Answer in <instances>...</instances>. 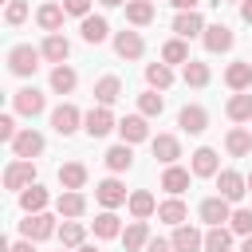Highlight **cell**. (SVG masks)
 <instances>
[{
  "label": "cell",
  "mask_w": 252,
  "mask_h": 252,
  "mask_svg": "<svg viewBox=\"0 0 252 252\" xmlns=\"http://www.w3.org/2000/svg\"><path fill=\"white\" fill-rule=\"evenodd\" d=\"M39 59H43L39 47H32V43H16V47L8 51V71L20 75V79H28V75L39 71Z\"/></svg>",
  "instance_id": "obj_1"
},
{
  "label": "cell",
  "mask_w": 252,
  "mask_h": 252,
  "mask_svg": "<svg viewBox=\"0 0 252 252\" xmlns=\"http://www.w3.org/2000/svg\"><path fill=\"white\" fill-rule=\"evenodd\" d=\"M28 185H35V161H32V158H16V161H8V169H4V189L24 193Z\"/></svg>",
  "instance_id": "obj_2"
},
{
  "label": "cell",
  "mask_w": 252,
  "mask_h": 252,
  "mask_svg": "<svg viewBox=\"0 0 252 252\" xmlns=\"http://www.w3.org/2000/svg\"><path fill=\"white\" fill-rule=\"evenodd\" d=\"M217 193H220L224 201H232V205H236V201L248 193V177H244V173H236V169H220V173H217Z\"/></svg>",
  "instance_id": "obj_3"
},
{
  "label": "cell",
  "mask_w": 252,
  "mask_h": 252,
  "mask_svg": "<svg viewBox=\"0 0 252 252\" xmlns=\"http://www.w3.org/2000/svg\"><path fill=\"white\" fill-rule=\"evenodd\" d=\"M83 118H87V114H79V106H75V102H59V106L51 110V126H55V134H63V138H67V134H75Z\"/></svg>",
  "instance_id": "obj_4"
},
{
  "label": "cell",
  "mask_w": 252,
  "mask_h": 252,
  "mask_svg": "<svg viewBox=\"0 0 252 252\" xmlns=\"http://www.w3.org/2000/svg\"><path fill=\"white\" fill-rule=\"evenodd\" d=\"M114 126H118V122H114L110 106H91V110H87V118H83V130H87L91 138H106Z\"/></svg>",
  "instance_id": "obj_5"
},
{
  "label": "cell",
  "mask_w": 252,
  "mask_h": 252,
  "mask_svg": "<svg viewBox=\"0 0 252 252\" xmlns=\"http://www.w3.org/2000/svg\"><path fill=\"white\" fill-rule=\"evenodd\" d=\"M12 106H16V114H24V118H35V114H43L47 98H43L35 87H24V91H16V94H12Z\"/></svg>",
  "instance_id": "obj_6"
},
{
  "label": "cell",
  "mask_w": 252,
  "mask_h": 252,
  "mask_svg": "<svg viewBox=\"0 0 252 252\" xmlns=\"http://www.w3.org/2000/svg\"><path fill=\"white\" fill-rule=\"evenodd\" d=\"M228 205H232V201H224V197L217 193V197H205L197 213H201V220L213 228V224H228V217H232V209H228Z\"/></svg>",
  "instance_id": "obj_7"
},
{
  "label": "cell",
  "mask_w": 252,
  "mask_h": 252,
  "mask_svg": "<svg viewBox=\"0 0 252 252\" xmlns=\"http://www.w3.org/2000/svg\"><path fill=\"white\" fill-rule=\"evenodd\" d=\"M20 232H24L28 240H47V236H55L59 228H55V220H51L47 213H28V220H20Z\"/></svg>",
  "instance_id": "obj_8"
},
{
  "label": "cell",
  "mask_w": 252,
  "mask_h": 252,
  "mask_svg": "<svg viewBox=\"0 0 252 252\" xmlns=\"http://www.w3.org/2000/svg\"><path fill=\"white\" fill-rule=\"evenodd\" d=\"M12 154H16V158H39V154H43V134L32 130V126L20 130V134L12 138Z\"/></svg>",
  "instance_id": "obj_9"
},
{
  "label": "cell",
  "mask_w": 252,
  "mask_h": 252,
  "mask_svg": "<svg viewBox=\"0 0 252 252\" xmlns=\"http://www.w3.org/2000/svg\"><path fill=\"white\" fill-rule=\"evenodd\" d=\"M94 197H98V205H102V209H118V205H126V201H130V197H126V185H122V181H114V177L98 181V185H94Z\"/></svg>",
  "instance_id": "obj_10"
},
{
  "label": "cell",
  "mask_w": 252,
  "mask_h": 252,
  "mask_svg": "<svg viewBox=\"0 0 252 252\" xmlns=\"http://www.w3.org/2000/svg\"><path fill=\"white\" fill-rule=\"evenodd\" d=\"M173 32H177L181 39L205 35V16H201L197 8H189V12H177V20H173Z\"/></svg>",
  "instance_id": "obj_11"
},
{
  "label": "cell",
  "mask_w": 252,
  "mask_h": 252,
  "mask_svg": "<svg viewBox=\"0 0 252 252\" xmlns=\"http://www.w3.org/2000/svg\"><path fill=\"white\" fill-rule=\"evenodd\" d=\"M118 134H122V142H130V146H138V142H146V138H150V126H146V114H126V118L118 122Z\"/></svg>",
  "instance_id": "obj_12"
},
{
  "label": "cell",
  "mask_w": 252,
  "mask_h": 252,
  "mask_svg": "<svg viewBox=\"0 0 252 252\" xmlns=\"http://www.w3.org/2000/svg\"><path fill=\"white\" fill-rule=\"evenodd\" d=\"M150 146H154V158H158L161 165H177V158H181V142H177L173 134H158V138H150Z\"/></svg>",
  "instance_id": "obj_13"
},
{
  "label": "cell",
  "mask_w": 252,
  "mask_h": 252,
  "mask_svg": "<svg viewBox=\"0 0 252 252\" xmlns=\"http://www.w3.org/2000/svg\"><path fill=\"white\" fill-rule=\"evenodd\" d=\"M55 213H59V217L79 220V217L87 213V197H83L79 189H63V193H59V201H55Z\"/></svg>",
  "instance_id": "obj_14"
},
{
  "label": "cell",
  "mask_w": 252,
  "mask_h": 252,
  "mask_svg": "<svg viewBox=\"0 0 252 252\" xmlns=\"http://www.w3.org/2000/svg\"><path fill=\"white\" fill-rule=\"evenodd\" d=\"M201 39H205V47H209L213 55H220V51L232 47V28H228V24H209Z\"/></svg>",
  "instance_id": "obj_15"
},
{
  "label": "cell",
  "mask_w": 252,
  "mask_h": 252,
  "mask_svg": "<svg viewBox=\"0 0 252 252\" xmlns=\"http://www.w3.org/2000/svg\"><path fill=\"white\" fill-rule=\"evenodd\" d=\"M122 98V79L118 75H102L98 83H94V102L98 106H114Z\"/></svg>",
  "instance_id": "obj_16"
},
{
  "label": "cell",
  "mask_w": 252,
  "mask_h": 252,
  "mask_svg": "<svg viewBox=\"0 0 252 252\" xmlns=\"http://www.w3.org/2000/svg\"><path fill=\"white\" fill-rule=\"evenodd\" d=\"M173 248L177 252H201L205 248V232H197L193 224H177L173 228Z\"/></svg>",
  "instance_id": "obj_17"
},
{
  "label": "cell",
  "mask_w": 252,
  "mask_h": 252,
  "mask_svg": "<svg viewBox=\"0 0 252 252\" xmlns=\"http://www.w3.org/2000/svg\"><path fill=\"white\" fill-rule=\"evenodd\" d=\"M114 51H118L122 59H142L146 39H142L138 32H118V35H114Z\"/></svg>",
  "instance_id": "obj_18"
},
{
  "label": "cell",
  "mask_w": 252,
  "mask_h": 252,
  "mask_svg": "<svg viewBox=\"0 0 252 252\" xmlns=\"http://www.w3.org/2000/svg\"><path fill=\"white\" fill-rule=\"evenodd\" d=\"M43 59L47 63H67V55H71V43H67V35H59V32H47V39H43Z\"/></svg>",
  "instance_id": "obj_19"
},
{
  "label": "cell",
  "mask_w": 252,
  "mask_h": 252,
  "mask_svg": "<svg viewBox=\"0 0 252 252\" xmlns=\"http://www.w3.org/2000/svg\"><path fill=\"white\" fill-rule=\"evenodd\" d=\"M177 126H181L185 134H205V126H209V110H205V106H185V110L177 114Z\"/></svg>",
  "instance_id": "obj_20"
},
{
  "label": "cell",
  "mask_w": 252,
  "mask_h": 252,
  "mask_svg": "<svg viewBox=\"0 0 252 252\" xmlns=\"http://www.w3.org/2000/svg\"><path fill=\"white\" fill-rule=\"evenodd\" d=\"M220 173V161H217V150L201 146L193 150V177H217Z\"/></svg>",
  "instance_id": "obj_21"
},
{
  "label": "cell",
  "mask_w": 252,
  "mask_h": 252,
  "mask_svg": "<svg viewBox=\"0 0 252 252\" xmlns=\"http://www.w3.org/2000/svg\"><path fill=\"white\" fill-rule=\"evenodd\" d=\"M91 228H94V236H98V240H114V236H122V220H118V213H114V209H102V213L94 217V224H91Z\"/></svg>",
  "instance_id": "obj_22"
},
{
  "label": "cell",
  "mask_w": 252,
  "mask_h": 252,
  "mask_svg": "<svg viewBox=\"0 0 252 252\" xmlns=\"http://www.w3.org/2000/svg\"><path fill=\"white\" fill-rule=\"evenodd\" d=\"M224 150H228L232 158H248V154H252V134H248L244 126H232V130L224 134Z\"/></svg>",
  "instance_id": "obj_23"
},
{
  "label": "cell",
  "mask_w": 252,
  "mask_h": 252,
  "mask_svg": "<svg viewBox=\"0 0 252 252\" xmlns=\"http://www.w3.org/2000/svg\"><path fill=\"white\" fill-rule=\"evenodd\" d=\"M161 189H165L169 197H181V193L189 189V169H181V165H165V173H161Z\"/></svg>",
  "instance_id": "obj_24"
},
{
  "label": "cell",
  "mask_w": 252,
  "mask_h": 252,
  "mask_svg": "<svg viewBox=\"0 0 252 252\" xmlns=\"http://www.w3.org/2000/svg\"><path fill=\"white\" fill-rule=\"evenodd\" d=\"M224 83H228L232 91H248V87H252V63H244V59H240V63H228V67H224Z\"/></svg>",
  "instance_id": "obj_25"
},
{
  "label": "cell",
  "mask_w": 252,
  "mask_h": 252,
  "mask_svg": "<svg viewBox=\"0 0 252 252\" xmlns=\"http://www.w3.org/2000/svg\"><path fill=\"white\" fill-rule=\"evenodd\" d=\"M130 165H134V150H130V142L106 150V169H110V173H126Z\"/></svg>",
  "instance_id": "obj_26"
},
{
  "label": "cell",
  "mask_w": 252,
  "mask_h": 252,
  "mask_svg": "<svg viewBox=\"0 0 252 252\" xmlns=\"http://www.w3.org/2000/svg\"><path fill=\"white\" fill-rule=\"evenodd\" d=\"M59 185L63 189H83L87 185V165L83 161H63L59 165Z\"/></svg>",
  "instance_id": "obj_27"
},
{
  "label": "cell",
  "mask_w": 252,
  "mask_h": 252,
  "mask_svg": "<svg viewBox=\"0 0 252 252\" xmlns=\"http://www.w3.org/2000/svg\"><path fill=\"white\" fill-rule=\"evenodd\" d=\"M130 213H134V220H146V217H154L158 213V201H154V193L150 189H138V193H130Z\"/></svg>",
  "instance_id": "obj_28"
},
{
  "label": "cell",
  "mask_w": 252,
  "mask_h": 252,
  "mask_svg": "<svg viewBox=\"0 0 252 252\" xmlns=\"http://www.w3.org/2000/svg\"><path fill=\"white\" fill-rule=\"evenodd\" d=\"M185 217H189V209H185V201L181 197H169V201H161L158 205V220H165V224H185Z\"/></svg>",
  "instance_id": "obj_29"
},
{
  "label": "cell",
  "mask_w": 252,
  "mask_h": 252,
  "mask_svg": "<svg viewBox=\"0 0 252 252\" xmlns=\"http://www.w3.org/2000/svg\"><path fill=\"white\" fill-rule=\"evenodd\" d=\"M63 4H39V12H35V24L43 28V32H59L63 28Z\"/></svg>",
  "instance_id": "obj_30"
},
{
  "label": "cell",
  "mask_w": 252,
  "mask_h": 252,
  "mask_svg": "<svg viewBox=\"0 0 252 252\" xmlns=\"http://www.w3.org/2000/svg\"><path fill=\"white\" fill-rule=\"evenodd\" d=\"M79 32H83V39H87V43H102V39L110 35V24H106L102 16H83Z\"/></svg>",
  "instance_id": "obj_31"
},
{
  "label": "cell",
  "mask_w": 252,
  "mask_h": 252,
  "mask_svg": "<svg viewBox=\"0 0 252 252\" xmlns=\"http://www.w3.org/2000/svg\"><path fill=\"white\" fill-rule=\"evenodd\" d=\"M122 244H126V252L146 248V244H150V228H146V220H130L126 232H122Z\"/></svg>",
  "instance_id": "obj_32"
},
{
  "label": "cell",
  "mask_w": 252,
  "mask_h": 252,
  "mask_svg": "<svg viewBox=\"0 0 252 252\" xmlns=\"http://www.w3.org/2000/svg\"><path fill=\"white\" fill-rule=\"evenodd\" d=\"M224 114H228L232 122H248V118H252V94H248V91H236V94L228 98Z\"/></svg>",
  "instance_id": "obj_33"
},
{
  "label": "cell",
  "mask_w": 252,
  "mask_h": 252,
  "mask_svg": "<svg viewBox=\"0 0 252 252\" xmlns=\"http://www.w3.org/2000/svg\"><path fill=\"white\" fill-rule=\"evenodd\" d=\"M232 248V228L228 224H213L205 232V252H228Z\"/></svg>",
  "instance_id": "obj_34"
},
{
  "label": "cell",
  "mask_w": 252,
  "mask_h": 252,
  "mask_svg": "<svg viewBox=\"0 0 252 252\" xmlns=\"http://www.w3.org/2000/svg\"><path fill=\"white\" fill-rule=\"evenodd\" d=\"M75 83H79V75H75L67 63H55V71H51V91H55V94H71Z\"/></svg>",
  "instance_id": "obj_35"
},
{
  "label": "cell",
  "mask_w": 252,
  "mask_h": 252,
  "mask_svg": "<svg viewBox=\"0 0 252 252\" xmlns=\"http://www.w3.org/2000/svg\"><path fill=\"white\" fill-rule=\"evenodd\" d=\"M20 209H24V213H43V209H47V189H43V185H28V189L20 193Z\"/></svg>",
  "instance_id": "obj_36"
},
{
  "label": "cell",
  "mask_w": 252,
  "mask_h": 252,
  "mask_svg": "<svg viewBox=\"0 0 252 252\" xmlns=\"http://www.w3.org/2000/svg\"><path fill=\"white\" fill-rule=\"evenodd\" d=\"M181 79H185L189 87H209L213 71H209V63H197V59H189V63L181 67Z\"/></svg>",
  "instance_id": "obj_37"
},
{
  "label": "cell",
  "mask_w": 252,
  "mask_h": 252,
  "mask_svg": "<svg viewBox=\"0 0 252 252\" xmlns=\"http://www.w3.org/2000/svg\"><path fill=\"white\" fill-rule=\"evenodd\" d=\"M55 236H59V244H63V248H79V244H83V236H87V228H83L79 220H71V217H67V220L59 224V232H55Z\"/></svg>",
  "instance_id": "obj_38"
},
{
  "label": "cell",
  "mask_w": 252,
  "mask_h": 252,
  "mask_svg": "<svg viewBox=\"0 0 252 252\" xmlns=\"http://www.w3.org/2000/svg\"><path fill=\"white\" fill-rule=\"evenodd\" d=\"M126 20H130L134 28L150 24V20H154V0H130V4H126Z\"/></svg>",
  "instance_id": "obj_39"
},
{
  "label": "cell",
  "mask_w": 252,
  "mask_h": 252,
  "mask_svg": "<svg viewBox=\"0 0 252 252\" xmlns=\"http://www.w3.org/2000/svg\"><path fill=\"white\" fill-rule=\"evenodd\" d=\"M146 83H150L154 91H165V87L173 83V71H169V63H150V67H146Z\"/></svg>",
  "instance_id": "obj_40"
},
{
  "label": "cell",
  "mask_w": 252,
  "mask_h": 252,
  "mask_svg": "<svg viewBox=\"0 0 252 252\" xmlns=\"http://www.w3.org/2000/svg\"><path fill=\"white\" fill-rule=\"evenodd\" d=\"M165 110V98L158 94V91H142L138 94V114H146V118H158Z\"/></svg>",
  "instance_id": "obj_41"
},
{
  "label": "cell",
  "mask_w": 252,
  "mask_h": 252,
  "mask_svg": "<svg viewBox=\"0 0 252 252\" xmlns=\"http://www.w3.org/2000/svg\"><path fill=\"white\" fill-rule=\"evenodd\" d=\"M161 63H181V67L189 63V47H185V39H181V35H177V39H169V43L161 47Z\"/></svg>",
  "instance_id": "obj_42"
},
{
  "label": "cell",
  "mask_w": 252,
  "mask_h": 252,
  "mask_svg": "<svg viewBox=\"0 0 252 252\" xmlns=\"http://www.w3.org/2000/svg\"><path fill=\"white\" fill-rule=\"evenodd\" d=\"M228 228H232L236 236H252V209H232Z\"/></svg>",
  "instance_id": "obj_43"
},
{
  "label": "cell",
  "mask_w": 252,
  "mask_h": 252,
  "mask_svg": "<svg viewBox=\"0 0 252 252\" xmlns=\"http://www.w3.org/2000/svg\"><path fill=\"white\" fill-rule=\"evenodd\" d=\"M4 20H8V24H24V20H28V4H24V0H8Z\"/></svg>",
  "instance_id": "obj_44"
},
{
  "label": "cell",
  "mask_w": 252,
  "mask_h": 252,
  "mask_svg": "<svg viewBox=\"0 0 252 252\" xmlns=\"http://www.w3.org/2000/svg\"><path fill=\"white\" fill-rule=\"evenodd\" d=\"M63 12L83 20V16H91V0H63Z\"/></svg>",
  "instance_id": "obj_45"
},
{
  "label": "cell",
  "mask_w": 252,
  "mask_h": 252,
  "mask_svg": "<svg viewBox=\"0 0 252 252\" xmlns=\"http://www.w3.org/2000/svg\"><path fill=\"white\" fill-rule=\"evenodd\" d=\"M16 134H20V130H16V118H12V114H0V138L12 142Z\"/></svg>",
  "instance_id": "obj_46"
},
{
  "label": "cell",
  "mask_w": 252,
  "mask_h": 252,
  "mask_svg": "<svg viewBox=\"0 0 252 252\" xmlns=\"http://www.w3.org/2000/svg\"><path fill=\"white\" fill-rule=\"evenodd\" d=\"M146 252H177V248H173V240H158V236H150Z\"/></svg>",
  "instance_id": "obj_47"
},
{
  "label": "cell",
  "mask_w": 252,
  "mask_h": 252,
  "mask_svg": "<svg viewBox=\"0 0 252 252\" xmlns=\"http://www.w3.org/2000/svg\"><path fill=\"white\" fill-rule=\"evenodd\" d=\"M8 252H35V240H16V244H8Z\"/></svg>",
  "instance_id": "obj_48"
},
{
  "label": "cell",
  "mask_w": 252,
  "mask_h": 252,
  "mask_svg": "<svg viewBox=\"0 0 252 252\" xmlns=\"http://www.w3.org/2000/svg\"><path fill=\"white\" fill-rule=\"evenodd\" d=\"M177 12H189V8H197V0H169Z\"/></svg>",
  "instance_id": "obj_49"
},
{
  "label": "cell",
  "mask_w": 252,
  "mask_h": 252,
  "mask_svg": "<svg viewBox=\"0 0 252 252\" xmlns=\"http://www.w3.org/2000/svg\"><path fill=\"white\" fill-rule=\"evenodd\" d=\"M240 16H244V24H252V0H240Z\"/></svg>",
  "instance_id": "obj_50"
},
{
  "label": "cell",
  "mask_w": 252,
  "mask_h": 252,
  "mask_svg": "<svg viewBox=\"0 0 252 252\" xmlns=\"http://www.w3.org/2000/svg\"><path fill=\"white\" fill-rule=\"evenodd\" d=\"M98 4H106V8H118V4H130V0H98Z\"/></svg>",
  "instance_id": "obj_51"
},
{
  "label": "cell",
  "mask_w": 252,
  "mask_h": 252,
  "mask_svg": "<svg viewBox=\"0 0 252 252\" xmlns=\"http://www.w3.org/2000/svg\"><path fill=\"white\" fill-rule=\"evenodd\" d=\"M75 252H98V248H94V244H79Z\"/></svg>",
  "instance_id": "obj_52"
},
{
  "label": "cell",
  "mask_w": 252,
  "mask_h": 252,
  "mask_svg": "<svg viewBox=\"0 0 252 252\" xmlns=\"http://www.w3.org/2000/svg\"><path fill=\"white\" fill-rule=\"evenodd\" d=\"M240 252H252V236H244V244H240Z\"/></svg>",
  "instance_id": "obj_53"
},
{
  "label": "cell",
  "mask_w": 252,
  "mask_h": 252,
  "mask_svg": "<svg viewBox=\"0 0 252 252\" xmlns=\"http://www.w3.org/2000/svg\"><path fill=\"white\" fill-rule=\"evenodd\" d=\"M248 189H252V173H248Z\"/></svg>",
  "instance_id": "obj_54"
},
{
  "label": "cell",
  "mask_w": 252,
  "mask_h": 252,
  "mask_svg": "<svg viewBox=\"0 0 252 252\" xmlns=\"http://www.w3.org/2000/svg\"><path fill=\"white\" fill-rule=\"evenodd\" d=\"M228 4H240V0H228Z\"/></svg>",
  "instance_id": "obj_55"
},
{
  "label": "cell",
  "mask_w": 252,
  "mask_h": 252,
  "mask_svg": "<svg viewBox=\"0 0 252 252\" xmlns=\"http://www.w3.org/2000/svg\"><path fill=\"white\" fill-rule=\"evenodd\" d=\"M59 252H63V248H59Z\"/></svg>",
  "instance_id": "obj_56"
}]
</instances>
